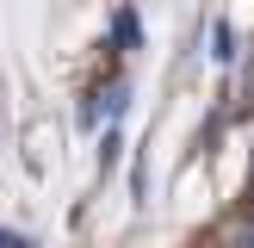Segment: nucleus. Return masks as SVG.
I'll return each mask as SVG.
<instances>
[{"label":"nucleus","instance_id":"nucleus-1","mask_svg":"<svg viewBox=\"0 0 254 248\" xmlns=\"http://www.w3.org/2000/svg\"><path fill=\"white\" fill-rule=\"evenodd\" d=\"M211 56H217V62L236 56V31H230V25H217V50H211Z\"/></svg>","mask_w":254,"mask_h":248},{"label":"nucleus","instance_id":"nucleus-2","mask_svg":"<svg viewBox=\"0 0 254 248\" xmlns=\"http://www.w3.org/2000/svg\"><path fill=\"white\" fill-rule=\"evenodd\" d=\"M0 248H37L31 236H19V230H6V223H0Z\"/></svg>","mask_w":254,"mask_h":248},{"label":"nucleus","instance_id":"nucleus-3","mask_svg":"<svg viewBox=\"0 0 254 248\" xmlns=\"http://www.w3.org/2000/svg\"><path fill=\"white\" fill-rule=\"evenodd\" d=\"M236 248H254V223H248V230H236Z\"/></svg>","mask_w":254,"mask_h":248}]
</instances>
